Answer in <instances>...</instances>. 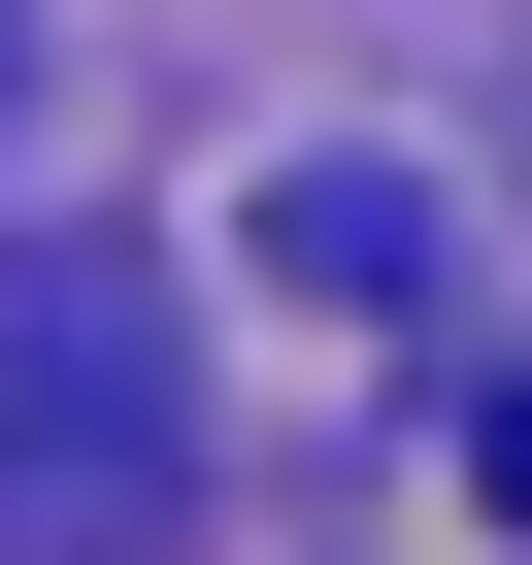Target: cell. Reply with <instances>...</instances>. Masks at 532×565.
<instances>
[{
    "label": "cell",
    "instance_id": "obj_1",
    "mask_svg": "<svg viewBox=\"0 0 532 565\" xmlns=\"http://www.w3.org/2000/svg\"><path fill=\"white\" fill-rule=\"evenodd\" d=\"M200 532V399L134 266H0V565H167Z\"/></svg>",
    "mask_w": 532,
    "mask_h": 565
},
{
    "label": "cell",
    "instance_id": "obj_2",
    "mask_svg": "<svg viewBox=\"0 0 532 565\" xmlns=\"http://www.w3.org/2000/svg\"><path fill=\"white\" fill-rule=\"evenodd\" d=\"M266 266H300V300H400V266H433V200H400V167H300V200H266Z\"/></svg>",
    "mask_w": 532,
    "mask_h": 565
},
{
    "label": "cell",
    "instance_id": "obj_3",
    "mask_svg": "<svg viewBox=\"0 0 532 565\" xmlns=\"http://www.w3.org/2000/svg\"><path fill=\"white\" fill-rule=\"evenodd\" d=\"M466 499H499V532H532V399H499V433H466Z\"/></svg>",
    "mask_w": 532,
    "mask_h": 565
}]
</instances>
